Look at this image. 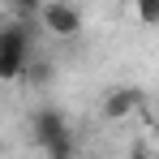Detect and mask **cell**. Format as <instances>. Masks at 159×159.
<instances>
[{
    "label": "cell",
    "mask_w": 159,
    "mask_h": 159,
    "mask_svg": "<svg viewBox=\"0 0 159 159\" xmlns=\"http://www.w3.org/2000/svg\"><path fill=\"white\" fill-rule=\"evenodd\" d=\"M43 155H48V159H78V142H73V133H65L60 142H52Z\"/></svg>",
    "instance_id": "5"
},
{
    "label": "cell",
    "mask_w": 159,
    "mask_h": 159,
    "mask_svg": "<svg viewBox=\"0 0 159 159\" xmlns=\"http://www.w3.org/2000/svg\"><path fill=\"white\" fill-rule=\"evenodd\" d=\"M133 17L142 26H159V0H138L133 4Z\"/></svg>",
    "instance_id": "6"
},
{
    "label": "cell",
    "mask_w": 159,
    "mask_h": 159,
    "mask_svg": "<svg viewBox=\"0 0 159 159\" xmlns=\"http://www.w3.org/2000/svg\"><path fill=\"white\" fill-rule=\"evenodd\" d=\"M34 17H39V26L48 30V34H56V39H73V34H82V13L73 9V4H65V0L39 4Z\"/></svg>",
    "instance_id": "2"
},
{
    "label": "cell",
    "mask_w": 159,
    "mask_h": 159,
    "mask_svg": "<svg viewBox=\"0 0 159 159\" xmlns=\"http://www.w3.org/2000/svg\"><path fill=\"white\" fill-rule=\"evenodd\" d=\"M69 129V120H65V112H56V107H39L34 116H30V138H34V146L39 151H48L52 142H60Z\"/></svg>",
    "instance_id": "3"
},
{
    "label": "cell",
    "mask_w": 159,
    "mask_h": 159,
    "mask_svg": "<svg viewBox=\"0 0 159 159\" xmlns=\"http://www.w3.org/2000/svg\"><path fill=\"white\" fill-rule=\"evenodd\" d=\"M48 69H52V65H48V60H34V65H30V73H26V78L34 82V86H43V82L52 78V73H48Z\"/></svg>",
    "instance_id": "7"
},
{
    "label": "cell",
    "mask_w": 159,
    "mask_h": 159,
    "mask_svg": "<svg viewBox=\"0 0 159 159\" xmlns=\"http://www.w3.org/2000/svg\"><path fill=\"white\" fill-rule=\"evenodd\" d=\"M142 90L138 86H116V90H107L103 95V103H99V116L103 120H125V116H133L138 107H142Z\"/></svg>",
    "instance_id": "4"
},
{
    "label": "cell",
    "mask_w": 159,
    "mask_h": 159,
    "mask_svg": "<svg viewBox=\"0 0 159 159\" xmlns=\"http://www.w3.org/2000/svg\"><path fill=\"white\" fill-rule=\"evenodd\" d=\"M155 142H159V125H155Z\"/></svg>",
    "instance_id": "9"
},
{
    "label": "cell",
    "mask_w": 159,
    "mask_h": 159,
    "mask_svg": "<svg viewBox=\"0 0 159 159\" xmlns=\"http://www.w3.org/2000/svg\"><path fill=\"white\" fill-rule=\"evenodd\" d=\"M129 159H155V155H151L146 146H133V151H129Z\"/></svg>",
    "instance_id": "8"
},
{
    "label": "cell",
    "mask_w": 159,
    "mask_h": 159,
    "mask_svg": "<svg viewBox=\"0 0 159 159\" xmlns=\"http://www.w3.org/2000/svg\"><path fill=\"white\" fill-rule=\"evenodd\" d=\"M30 30L22 22H4L0 26V78L17 82L22 73H30Z\"/></svg>",
    "instance_id": "1"
}]
</instances>
